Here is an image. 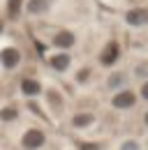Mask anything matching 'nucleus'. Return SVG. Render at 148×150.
<instances>
[{
    "label": "nucleus",
    "mask_w": 148,
    "mask_h": 150,
    "mask_svg": "<svg viewBox=\"0 0 148 150\" xmlns=\"http://www.w3.org/2000/svg\"><path fill=\"white\" fill-rule=\"evenodd\" d=\"M44 143H46V134L42 129H37V127L26 129L23 136H21V148L23 150H39Z\"/></svg>",
    "instance_id": "obj_1"
},
{
    "label": "nucleus",
    "mask_w": 148,
    "mask_h": 150,
    "mask_svg": "<svg viewBox=\"0 0 148 150\" xmlns=\"http://www.w3.org/2000/svg\"><path fill=\"white\" fill-rule=\"evenodd\" d=\"M137 104V95L132 93V90H118V93L113 95V99H111V106L113 109H118V111H127Z\"/></svg>",
    "instance_id": "obj_2"
},
{
    "label": "nucleus",
    "mask_w": 148,
    "mask_h": 150,
    "mask_svg": "<svg viewBox=\"0 0 148 150\" xmlns=\"http://www.w3.org/2000/svg\"><path fill=\"white\" fill-rule=\"evenodd\" d=\"M0 62H2L5 69H14V67H18V62H21V51L14 49V46L2 49V51H0Z\"/></svg>",
    "instance_id": "obj_3"
},
{
    "label": "nucleus",
    "mask_w": 148,
    "mask_h": 150,
    "mask_svg": "<svg viewBox=\"0 0 148 150\" xmlns=\"http://www.w3.org/2000/svg\"><path fill=\"white\" fill-rule=\"evenodd\" d=\"M125 21L134 28H141V25H148V9L146 7H132L127 14H125Z\"/></svg>",
    "instance_id": "obj_4"
},
{
    "label": "nucleus",
    "mask_w": 148,
    "mask_h": 150,
    "mask_svg": "<svg viewBox=\"0 0 148 150\" xmlns=\"http://www.w3.org/2000/svg\"><path fill=\"white\" fill-rule=\"evenodd\" d=\"M70 125H72L74 129H88L95 125V113L90 111H81V113H74L72 120H70Z\"/></svg>",
    "instance_id": "obj_5"
},
{
    "label": "nucleus",
    "mask_w": 148,
    "mask_h": 150,
    "mask_svg": "<svg viewBox=\"0 0 148 150\" xmlns=\"http://www.w3.org/2000/svg\"><path fill=\"white\" fill-rule=\"evenodd\" d=\"M118 56H120V46H118V42H109L107 46H104V51H102V56H100V60H102V65H113L116 60H118Z\"/></svg>",
    "instance_id": "obj_6"
},
{
    "label": "nucleus",
    "mask_w": 148,
    "mask_h": 150,
    "mask_svg": "<svg viewBox=\"0 0 148 150\" xmlns=\"http://www.w3.org/2000/svg\"><path fill=\"white\" fill-rule=\"evenodd\" d=\"M74 42H76V37H74V33H70V30H60V33H56V37H53V44L60 49V51L72 49Z\"/></svg>",
    "instance_id": "obj_7"
},
{
    "label": "nucleus",
    "mask_w": 148,
    "mask_h": 150,
    "mask_svg": "<svg viewBox=\"0 0 148 150\" xmlns=\"http://www.w3.org/2000/svg\"><path fill=\"white\" fill-rule=\"evenodd\" d=\"M49 65H51V69H56V72H65V69L70 67V56H67L65 51H60V53H56V56L49 58Z\"/></svg>",
    "instance_id": "obj_8"
},
{
    "label": "nucleus",
    "mask_w": 148,
    "mask_h": 150,
    "mask_svg": "<svg viewBox=\"0 0 148 150\" xmlns=\"http://www.w3.org/2000/svg\"><path fill=\"white\" fill-rule=\"evenodd\" d=\"M21 93L26 95V97H37V95L42 93V86H39V81H35V79H23L21 81Z\"/></svg>",
    "instance_id": "obj_9"
},
{
    "label": "nucleus",
    "mask_w": 148,
    "mask_h": 150,
    "mask_svg": "<svg viewBox=\"0 0 148 150\" xmlns=\"http://www.w3.org/2000/svg\"><path fill=\"white\" fill-rule=\"evenodd\" d=\"M125 83H127V74L125 72H113L109 76V81H107V88L109 90H123Z\"/></svg>",
    "instance_id": "obj_10"
},
{
    "label": "nucleus",
    "mask_w": 148,
    "mask_h": 150,
    "mask_svg": "<svg viewBox=\"0 0 148 150\" xmlns=\"http://www.w3.org/2000/svg\"><path fill=\"white\" fill-rule=\"evenodd\" d=\"M63 104H65V99H63V95L58 93V90H53V88H49L46 90V106H51L56 113L63 109Z\"/></svg>",
    "instance_id": "obj_11"
},
{
    "label": "nucleus",
    "mask_w": 148,
    "mask_h": 150,
    "mask_svg": "<svg viewBox=\"0 0 148 150\" xmlns=\"http://www.w3.org/2000/svg\"><path fill=\"white\" fill-rule=\"evenodd\" d=\"M46 9H49V0H28V2H26V12L33 14V16L44 14Z\"/></svg>",
    "instance_id": "obj_12"
},
{
    "label": "nucleus",
    "mask_w": 148,
    "mask_h": 150,
    "mask_svg": "<svg viewBox=\"0 0 148 150\" xmlns=\"http://www.w3.org/2000/svg\"><path fill=\"white\" fill-rule=\"evenodd\" d=\"M16 118H18L16 106H5V109L0 111V120H2V122H12V120H16Z\"/></svg>",
    "instance_id": "obj_13"
},
{
    "label": "nucleus",
    "mask_w": 148,
    "mask_h": 150,
    "mask_svg": "<svg viewBox=\"0 0 148 150\" xmlns=\"http://www.w3.org/2000/svg\"><path fill=\"white\" fill-rule=\"evenodd\" d=\"M134 76H137V79H148V60L134 65Z\"/></svg>",
    "instance_id": "obj_14"
},
{
    "label": "nucleus",
    "mask_w": 148,
    "mask_h": 150,
    "mask_svg": "<svg viewBox=\"0 0 148 150\" xmlns=\"http://www.w3.org/2000/svg\"><path fill=\"white\" fill-rule=\"evenodd\" d=\"M120 150H139V141L127 139V141H123V143H120Z\"/></svg>",
    "instance_id": "obj_15"
},
{
    "label": "nucleus",
    "mask_w": 148,
    "mask_h": 150,
    "mask_svg": "<svg viewBox=\"0 0 148 150\" xmlns=\"http://www.w3.org/2000/svg\"><path fill=\"white\" fill-rule=\"evenodd\" d=\"M79 150H102V146L95 143V141H83V143L79 146Z\"/></svg>",
    "instance_id": "obj_16"
},
{
    "label": "nucleus",
    "mask_w": 148,
    "mask_h": 150,
    "mask_svg": "<svg viewBox=\"0 0 148 150\" xmlns=\"http://www.w3.org/2000/svg\"><path fill=\"white\" fill-rule=\"evenodd\" d=\"M88 76H90V67H81V72L76 74V81L83 83V81H88Z\"/></svg>",
    "instance_id": "obj_17"
},
{
    "label": "nucleus",
    "mask_w": 148,
    "mask_h": 150,
    "mask_svg": "<svg viewBox=\"0 0 148 150\" xmlns=\"http://www.w3.org/2000/svg\"><path fill=\"white\" fill-rule=\"evenodd\" d=\"M141 97H144V99L148 102V79L144 81V86H141Z\"/></svg>",
    "instance_id": "obj_18"
},
{
    "label": "nucleus",
    "mask_w": 148,
    "mask_h": 150,
    "mask_svg": "<svg viewBox=\"0 0 148 150\" xmlns=\"http://www.w3.org/2000/svg\"><path fill=\"white\" fill-rule=\"evenodd\" d=\"M146 125H148V113H146Z\"/></svg>",
    "instance_id": "obj_19"
},
{
    "label": "nucleus",
    "mask_w": 148,
    "mask_h": 150,
    "mask_svg": "<svg viewBox=\"0 0 148 150\" xmlns=\"http://www.w3.org/2000/svg\"><path fill=\"white\" fill-rule=\"evenodd\" d=\"M132 2H141V0H132Z\"/></svg>",
    "instance_id": "obj_20"
}]
</instances>
